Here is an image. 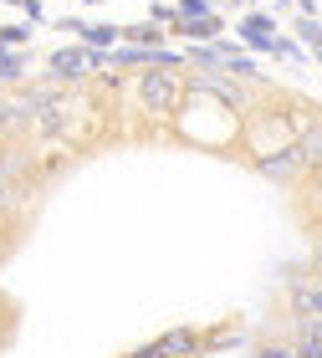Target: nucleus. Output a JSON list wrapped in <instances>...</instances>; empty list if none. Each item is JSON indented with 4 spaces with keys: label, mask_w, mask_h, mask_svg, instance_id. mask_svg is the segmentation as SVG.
<instances>
[{
    "label": "nucleus",
    "mask_w": 322,
    "mask_h": 358,
    "mask_svg": "<svg viewBox=\"0 0 322 358\" xmlns=\"http://www.w3.org/2000/svg\"><path fill=\"white\" fill-rule=\"evenodd\" d=\"M184 97H189L184 67H143L133 77V103L149 113V118H169V113H180Z\"/></svg>",
    "instance_id": "obj_1"
},
{
    "label": "nucleus",
    "mask_w": 322,
    "mask_h": 358,
    "mask_svg": "<svg viewBox=\"0 0 322 358\" xmlns=\"http://www.w3.org/2000/svg\"><path fill=\"white\" fill-rule=\"evenodd\" d=\"M297 138H302V134H297V123H292V108L251 113V118H246V134H240V143H246V154H251V164H256V159L281 154V149H292Z\"/></svg>",
    "instance_id": "obj_2"
},
{
    "label": "nucleus",
    "mask_w": 322,
    "mask_h": 358,
    "mask_svg": "<svg viewBox=\"0 0 322 358\" xmlns=\"http://www.w3.org/2000/svg\"><path fill=\"white\" fill-rule=\"evenodd\" d=\"M36 134V97H31L26 87H6L0 92V138H26Z\"/></svg>",
    "instance_id": "obj_3"
},
{
    "label": "nucleus",
    "mask_w": 322,
    "mask_h": 358,
    "mask_svg": "<svg viewBox=\"0 0 322 358\" xmlns=\"http://www.w3.org/2000/svg\"><path fill=\"white\" fill-rule=\"evenodd\" d=\"M195 353H205V333L184 322V328H169V333H159L154 343L133 348L128 358H195Z\"/></svg>",
    "instance_id": "obj_4"
},
{
    "label": "nucleus",
    "mask_w": 322,
    "mask_h": 358,
    "mask_svg": "<svg viewBox=\"0 0 322 358\" xmlns=\"http://www.w3.org/2000/svg\"><path fill=\"white\" fill-rule=\"evenodd\" d=\"M256 174L271 179V185H297V179L312 174V169H307V159H302V143H292V149H281L271 159H256Z\"/></svg>",
    "instance_id": "obj_5"
},
{
    "label": "nucleus",
    "mask_w": 322,
    "mask_h": 358,
    "mask_svg": "<svg viewBox=\"0 0 322 358\" xmlns=\"http://www.w3.org/2000/svg\"><path fill=\"white\" fill-rule=\"evenodd\" d=\"M235 36H246V46H251V52H271V57H277V21H271V15H261V10L240 15Z\"/></svg>",
    "instance_id": "obj_6"
},
{
    "label": "nucleus",
    "mask_w": 322,
    "mask_h": 358,
    "mask_svg": "<svg viewBox=\"0 0 322 358\" xmlns=\"http://www.w3.org/2000/svg\"><path fill=\"white\" fill-rule=\"evenodd\" d=\"M286 302H292L297 317H322V282H292Z\"/></svg>",
    "instance_id": "obj_7"
},
{
    "label": "nucleus",
    "mask_w": 322,
    "mask_h": 358,
    "mask_svg": "<svg viewBox=\"0 0 322 358\" xmlns=\"http://www.w3.org/2000/svg\"><path fill=\"white\" fill-rule=\"evenodd\" d=\"M184 67H195V72H225L230 67V52H225V41H215V46H189L184 52Z\"/></svg>",
    "instance_id": "obj_8"
},
{
    "label": "nucleus",
    "mask_w": 322,
    "mask_h": 358,
    "mask_svg": "<svg viewBox=\"0 0 322 358\" xmlns=\"http://www.w3.org/2000/svg\"><path fill=\"white\" fill-rule=\"evenodd\" d=\"M174 36H189L195 46H215V41H220V15H205V21H180Z\"/></svg>",
    "instance_id": "obj_9"
},
{
    "label": "nucleus",
    "mask_w": 322,
    "mask_h": 358,
    "mask_svg": "<svg viewBox=\"0 0 322 358\" xmlns=\"http://www.w3.org/2000/svg\"><path fill=\"white\" fill-rule=\"evenodd\" d=\"M82 41H87V52H112V46H123V26H112V21L87 26V31H82Z\"/></svg>",
    "instance_id": "obj_10"
},
{
    "label": "nucleus",
    "mask_w": 322,
    "mask_h": 358,
    "mask_svg": "<svg viewBox=\"0 0 322 358\" xmlns=\"http://www.w3.org/2000/svg\"><path fill=\"white\" fill-rule=\"evenodd\" d=\"M169 31L164 26H154V21H138V26H123V41L128 46H164Z\"/></svg>",
    "instance_id": "obj_11"
},
{
    "label": "nucleus",
    "mask_w": 322,
    "mask_h": 358,
    "mask_svg": "<svg viewBox=\"0 0 322 358\" xmlns=\"http://www.w3.org/2000/svg\"><path fill=\"white\" fill-rule=\"evenodd\" d=\"M21 83H26V57L0 46V87H21Z\"/></svg>",
    "instance_id": "obj_12"
},
{
    "label": "nucleus",
    "mask_w": 322,
    "mask_h": 358,
    "mask_svg": "<svg viewBox=\"0 0 322 358\" xmlns=\"http://www.w3.org/2000/svg\"><path fill=\"white\" fill-rule=\"evenodd\" d=\"M297 143H302V159H307V169H312V174H322V123H312Z\"/></svg>",
    "instance_id": "obj_13"
},
{
    "label": "nucleus",
    "mask_w": 322,
    "mask_h": 358,
    "mask_svg": "<svg viewBox=\"0 0 322 358\" xmlns=\"http://www.w3.org/2000/svg\"><path fill=\"white\" fill-rule=\"evenodd\" d=\"M26 174H31V154H21V149L0 154V179H26Z\"/></svg>",
    "instance_id": "obj_14"
},
{
    "label": "nucleus",
    "mask_w": 322,
    "mask_h": 358,
    "mask_svg": "<svg viewBox=\"0 0 322 358\" xmlns=\"http://www.w3.org/2000/svg\"><path fill=\"white\" fill-rule=\"evenodd\" d=\"M235 343H246V328H215L210 338H205V353H215V348H235Z\"/></svg>",
    "instance_id": "obj_15"
},
{
    "label": "nucleus",
    "mask_w": 322,
    "mask_h": 358,
    "mask_svg": "<svg viewBox=\"0 0 322 358\" xmlns=\"http://www.w3.org/2000/svg\"><path fill=\"white\" fill-rule=\"evenodd\" d=\"M297 41L312 46V52H322V21H317V15H302V21H297Z\"/></svg>",
    "instance_id": "obj_16"
},
{
    "label": "nucleus",
    "mask_w": 322,
    "mask_h": 358,
    "mask_svg": "<svg viewBox=\"0 0 322 358\" xmlns=\"http://www.w3.org/2000/svg\"><path fill=\"white\" fill-rule=\"evenodd\" d=\"M225 72H230V77H240V83H261V67H256V57H246V52H240V57H230V67H225Z\"/></svg>",
    "instance_id": "obj_17"
},
{
    "label": "nucleus",
    "mask_w": 322,
    "mask_h": 358,
    "mask_svg": "<svg viewBox=\"0 0 322 358\" xmlns=\"http://www.w3.org/2000/svg\"><path fill=\"white\" fill-rule=\"evenodd\" d=\"M174 10H180V21H205V15H215L210 0H174Z\"/></svg>",
    "instance_id": "obj_18"
},
{
    "label": "nucleus",
    "mask_w": 322,
    "mask_h": 358,
    "mask_svg": "<svg viewBox=\"0 0 322 358\" xmlns=\"http://www.w3.org/2000/svg\"><path fill=\"white\" fill-rule=\"evenodd\" d=\"M302 343H317L322 348V317H297V348Z\"/></svg>",
    "instance_id": "obj_19"
},
{
    "label": "nucleus",
    "mask_w": 322,
    "mask_h": 358,
    "mask_svg": "<svg viewBox=\"0 0 322 358\" xmlns=\"http://www.w3.org/2000/svg\"><path fill=\"white\" fill-rule=\"evenodd\" d=\"M26 41H31V26H0V46L6 52H21Z\"/></svg>",
    "instance_id": "obj_20"
},
{
    "label": "nucleus",
    "mask_w": 322,
    "mask_h": 358,
    "mask_svg": "<svg viewBox=\"0 0 322 358\" xmlns=\"http://www.w3.org/2000/svg\"><path fill=\"white\" fill-rule=\"evenodd\" d=\"M256 358H297V348H286V343H261V348H256Z\"/></svg>",
    "instance_id": "obj_21"
},
{
    "label": "nucleus",
    "mask_w": 322,
    "mask_h": 358,
    "mask_svg": "<svg viewBox=\"0 0 322 358\" xmlns=\"http://www.w3.org/2000/svg\"><path fill=\"white\" fill-rule=\"evenodd\" d=\"M297 358H322V348H317V343H302V348H297Z\"/></svg>",
    "instance_id": "obj_22"
},
{
    "label": "nucleus",
    "mask_w": 322,
    "mask_h": 358,
    "mask_svg": "<svg viewBox=\"0 0 322 358\" xmlns=\"http://www.w3.org/2000/svg\"><path fill=\"white\" fill-rule=\"evenodd\" d=\"M297 10L302 15H317V0H297Z\"/></svg>",
    "instance_id": "obj_23"
},
{
    "label": "nucleus",
    "mask_w": 322,
    "mask_h": 358,
    "mask_svg": "<svg viewBox=\"0 0 322 358\" xmlns=\"http://www.w3.org/2000/svg\"><path fill=\"white\" fill-rule=\"evenodd\" d=\"M6 149H10V143H6V138H0V154H6Z\"/></svg>",
    "instance_id": "obj_24"
},
{
    "label": "nucleus",
    "mask_w": 322,
    "mask_h": 358,
    "mask_svg": "<svg viewBox=\"0 0 322 358\" xmlns=\"http://www.w3.org/2000/svg\"><path fill=\"white\" fill-rule=\"evenodd\" d=\"M77 6H92V0H77Z\"/></svg>",
    "instance_id": "obj_25"
},
{
    "label": "nucleus",
    "mask_w": 322,
    "mask_h": 358,
    "mask_svg": "<svg viewBox=\"0 0 322 358\" xmlns=\"http://www.w3.org/2000/svg\"><path fill=\"white\" fill-rule=\"evenodd\" d=\"M317 282H322V266H317Z\"/></svg>",
    "instance_id": "obj_26"
},
{
    "label": "nucleus",
    "mask_w": 322,
    "mask_h": 358,
    "mask_svg": "<svg viewBox=\"0 0 322 358\" xmlns=\"http://www.w3.org/2000/svg\"><path fill=\"white\" fill-rule=\"evenodd\" d=\"M317 57H322V52H317Z\"/></svg>",
    "instance_id": "obj_27"
}]
</instances>
